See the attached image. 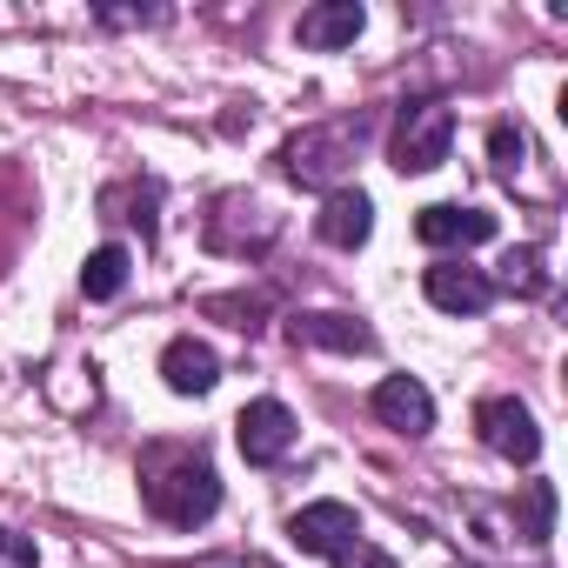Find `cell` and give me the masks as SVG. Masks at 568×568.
I'll return each mask as SVG.
<instances>
[{
	"label": "cell",
	"instance_id": "obj_1",
	"mask_svg": "<svg viewBox=\"0 0 568 568\" xmlns=\"http://www.w3.org/2000/svg\"><path fill=\"white\" fill-rule=\"evenodd\" d=\"M141 501L174 521V528H194L221 508V475L207 468L201 448H181V442H161L141 455Z\"/></svg>",
	"mask_w": 568,
	"mask_h": 568
},
{
	"label": "cell",
	"instance_id": "obj_2",
	"mask_svg": "<svg viewBox=\"0 0 568 568\" xmlns=\"http://www.w3.org/2000/svg\"><path fill=\"white\" fill-rule=\"evenodd\" d=\"M455 148V108L448 101H408L395 121V168L402 174H428L442 168Z\"/></svg>",
	"mask_w": 568,
	"mask_h": 568
},
{
	"label": "cell",
	"instance_id": "obj_3",
	"mask_svg": "<svg viewBox=\"0 0 568 568\" xmlns=\"http://www.w3.org/2000/svg\"><path fill=\"white\" fill-rule=\"evenodd\" d=\"M348 161H355V134L348 128H302L288 148H281V168H288L295 181H308V187L342 181Z\"/></svg>",
	"mask_w": 568,
	"mask_h": 568
},
{
	"label": "cell",
	"instance_id": "obj_4",
	"mask_svg": "<svg viewBox=\"0 0 568 568\" xmlns=\"http://www.w3.org/2000/svg\"><path fill=\"white\" fill-rule=\"evenodd\" d=\"M288 541L302 548V555H348L355 541H362V515L348 508V501H308V508H295L288 515Z\"/></svg>",
	"mask_w": 568,
	"mask_h": 568
},
{
	"label": "cell",
	"instance_id": "obj_5",
	"mask_svg": "<svg viewBox=\"0 0 568 568\" xmlns=\"http://www.w3.org/2000/svg\"><path fill=\"white\" fill-rule=\"evenodd\" d=\"M234 442H241V455H247L254 468L281 462V455L295 448V408H288V402H274V395L247 402V408L234 415Z\"/></svg>",
	"mask_w": 568,
	"mask_h": 568
},
{
	"label": "cell",
	"instance_id": "obj_6",
	"mask_svg": "<svg viewBox=\"0 0 568 568\" xmlns=\"http://www.w3.org/2000/svg\"><path fill=\"white\" fill-rule=\"evenodd\" d=\"M475 428H481V442L501 455V462H535L541 455V428H535V415L515 402V395H495V402H481L475 408Z\"/></svg>",
	"mask_w": 568,
	"mask_h": 568
},
{
	"label": "cell",
	"instance_id": "obj_7",
	"mask_svg": "<svg viewBox=\"0 0 568 568\" xmlns=\"http://www.w3.org/2000/svg\"><path fill=\"white\" fill-rule=\"evenodd\" d=\"M422 288H428V302H435L442 315H481V308L495 302V281H488L481 267H468V261H435V267L422 274Z\"/></svg>",
	"mask_w": 568,
	"mask_h": 568
},
{
	"label": "cell",
	"instance_id": "obj_8",
	"mask_svg": "<svg viewBox=\"0 0 568 568\" xmlns=\"http://www.w3.org/2000/svg\"><path fill=\"white\" fill-rule=\"evenodd\" d=\"M415 234H422L428 247H481V241H495V214H481V207H455V201H435V207L415 214Z\"/></svg>",
	"mask_w": 568,
	"mask_h": 568
},
{
	"label": "cell",
	"instance_id": "obj_9",
	"mask_svg": "<svg viewBox=\"0 0 568 568\" xmlns=\"http://www.w3.org/2000/svg\"><path fill=\"white\" fill-rule=\"evenodd\" d=\"M362 28H368V14H362V0H322V8H308L302 14V48H315V54H335V48H355L362 41Z\"/></svg>",
	"mask_w": 568,
	"mask_h": 568
},
{
	"label": "cell",
	"instance_id": "obj_10",
	"mask_svg": "<svg viewBox=\"0 0 568 568\" xmlns=\"http://www.w3.org/2000/svg\"><path fill=\"white\" fill-rule=\"evenodd\" d=\"M375 415L395 428V435H428L435 428V402H428V388L415 382V375H388L382 388H375Z\"/></svg>",
	"mask_w": 568,
	"mask_h": 568
},
{
	"label": "cell",
	"instance_id": "obj_11",
	"mask_svg": "<svg viewBox=\"0 0 568 568\" xmlns=\"http://www.w3.org/2000/svg\"><path fill=\"white\" fill-rule=\"evenodd\" d=\"M368 227H375V201H368L362 187H335V194L322 201V214H315V234H322L328 247H362Z\"/></svg>",
	"mask_w": 568,
	"mask_h": 568
},
{
	"label": "cell",
	"instance_id": "obj_12",
	"mask_svg": "<svg viewBox=\"0 0 568 568\" xmlns=\"http://www.w3.org/2000/svg\"><path fill=\"white\" fill-rule=\"evenodd\" d=\"M288 335H295V342H308V348H335V355H368V348H375V335H368L355 315H335V308L295 315V322H288Z\"/></svg>",
	"mask_w": 568,
	"mask_h": 568
},
{
	"label": "cell",
	"instance_id": "obj_13",
	"mask_svg": "<svg viewBox=\"0 0 568 568\" xmlns=\"http://www.w3.org/2000/svg\"><path fill=\"white\" fill-rule=\"evenodd\" d=\"M161 375H168V388H174V395H207V388L221 382V355H214L207 342L181 335V342H168V355H161Z\"/></svg>",
	"mask_w": 568,
	"mask_h": 568
},
{
	"label": "cell",
	"instance_id": "obj_14",
	"mask_svg": "<svg viewBox=\"0 0 568 568\" xmlns=\"http://www.w3.org/2000/svg\"><path fill=\"white\" fill-rule=\"evenodd\" d=\"M128 247H94L88 254V267H81V288H88V302H114L121 288H128Z\"/></svg>",
	"mask_w": 568,
	"mask_h": 568
},
{
	"label": "cell",
	"instance_id": "obj_15",
	"mask_svg": "<svg viewBox=\"0 0 568 568\" xmlns=\"http://www.w3.org/2000/svg\"><path fill=\"white\" fill-rule=\"evenodd\" d=\"M501 288H521V295H541L548 288V274H541V254L535 247H515L501 261Z\"/></svg>",
	"mask_w": 568,
	"mask_h": 568
},
{
	"label": "cell",
	"instance_id": "obj_16",
	"mask_svg": "<svg viewBox=\"0 0 568 568\" xmlns=\"http://www.w3.org/2000/svg\"><path fill=\"white\" fill-rule=\"evenodd\" d=\"M488 148H495V168H501V174L515 181V168H521V154H528V134H521V128H508V121H495Z\"/></svg>",
	"mask_w": 568,
	"mask_h": 568
},
{
	"label": "cell",
	"instance_id": "obj_17",
	"mask_svg": "<svg viewBox=\"0 0 568 568\" xmlns=\"http://www.w3.org/2000/svg\"><path fill=\"white\" fill-rule=\"evenodd\" d=\"M0 568H41L34 535H8V548H0Z\"/></svg>",
	"mask_w": 568,
	"mask_h": 568
},
{
	"label": "cell",
	"instance_id": "obj_18",
	"mask_svg": "<svg viewBox=\"0 0 568 568\" xmlns=\"http://www.w3.org/2000/svg\"><path fill=\"white\" fill-rule=\"evenodd\" d=\"M342 568H395V555H382V548H368V541H355L348 555H335Z\"/></svg>",
	"mask_w": 568,
	"mask_h": 568
},
{
	"label": "cell",
	"instance_id": "obj_19",
	"mask_svg": "<svg viewBox=\"0 0 568 568\" xmlns=\"http://www.w3.org/2000/svg\"><path fill=\"white\" fill-rule=\"evenodd\" d=\"M0 548H8V535H0Z\"/></svg>",
	"mask_w": 568,
	"mask_h": 568
}]
</instances>
